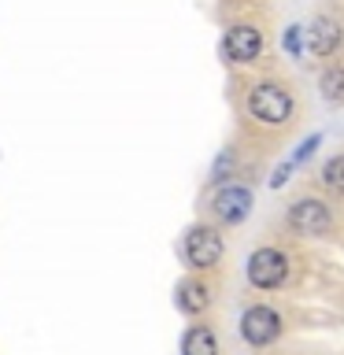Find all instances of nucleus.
<instances>
[{
  "label": "nucleus",
  "mask_w": 344,
  "mask_h": 355,
  "mask_svg": "<svg viewBox=\"0 0 344 355\" xmlns=\"http://www.w3.org/2000/svg\"><path fill=\"white\" fill-rule=\"evenodd\" d=\"M222 52H226V60L230 63H252V60H259V52H263V33L255 30V26H230L226 30V41H222Z\"/></svg>",
  "instance_id": "obj_7"
},
{
  "label": "nucleus",
  "mask_w": 344,
  "mask_h": 355,
  "mask_svg": "<svg viewBox=\"0 0 344 355\" xmlns=\"http://www.w3.org/2000/svg\"><path fill=\"white\" fill-rule=\"evenodd\" d=\"M341 44V26L333 19H315L307 30V49L315 55H333Z\"/></svg>",
  "instance_id": "obj_8"
},
{
  "label": "nucleus",
  "mask_w": 344,
  "mask_h": 355,
  "mask_svg": "<svg viewBox=\"0 0 344 355\" xmlns=\"http://www.w3.org/2000/svg\"><path fill=\"white\" fill-rule=\"evenodd\" d=\"M226 171H230V152H222V159L215 163V171H211V174H215V182H222V178H226Z\"/></svg>",
  "instance_id": "obj_15"
},
{
  "label": "nucleus",
  "mask_w": 344,
  "mask_h": 355,
  "mask_svg": "<svg viewBox=\"0 0 344 355\" xmlns=\"http://www.w3.org/2000/svg\"><path fill=\"white\" fill-rule=\"evenodd\" d=\"M289 226L296 233H304V237H322V233H329L333 215L322 200H296L289 207Z\"/></svg>",
  "instance_id": "obj_5"
},
{
  "label": "nucleus",
  "mask_w": 344,
  "mask_h": 355,
  "mask_svg": "<svg viewBox=\"0 0 344 355\" xmlns=\"http://www.w3.org/2000/svg\"><path fill=\"white\" fill-rule=\"evenodd\" d=\"M185 259L193 270H211L222 259V237L211 226H193L185 233Z\"/></svg>",
  "instance_id": "obj_4"
},
{
  "label": "nucleus",
  "mask_w": 344,
  "mask_h": 355,
  "mask_svg": "<svg viewBox=\"0 0 344 355\" xmlns=\"http://www.w3.org/2000/svg\"><path fill=\"white\" fill-rule=\"evenodd\" d=\"M285 52L293 55V60L304 55V26H289L285 30Z\"/></svg>",
  "instance_id": "obj_13"
},
{
  "label": "nucleus",
  "mask_w": 344,
  "mask_h": 355,
  "mask_svg": "<svg viewBox=\"0 0 344 355\" xmlns=\"http://www.w3.org/2000/svg\"><path fill=\"white\" fill-rule=\"evenodd\" d=\"M182 355H218V337L211 326H193L182 337Z\"/></svg>",
  "instance_id": "obj_9"
},
{
  "label": "nucleus",
  "mask_w": 344,
  "mask_h": 355,
  "mask_svg": "<svg viewBox=\"0 0 344 355\" xmlns=\"http://www.w3.org/2000/svg\"><path fill=\"white\" fill-rule=\"evenodd\" d=\"M218 222H226V226H237V222L248 218L252 211V189L248 185H222L215 193V204H211Z\"/></svg>",
  "instance_id": "obj_6"
},
{
  "label": "nucleus",
  "mask_w": 344,
  "mask_h": 355,
  "mask_svg": "<svg viewBox=\"0 0 344 355\" xmlns=\"http://www.w3.org/2000/svg\"><path fill=\"white\" fill-rule=\"evenodd\" d=\"M322 100H329V104H344V67H329L326 74H322Z\"/></svg>",
  "instance_id": "obj_11"
},
{
  "label": "nucleus",
  "mask_w": 344,
  "mask_h": 355,
  "mask_svg": "<svg viewBox=\"0 0 344 355\" xmlns=\"http://www.w3.org/2000/svg\"><path fill=\"white\" fill-rule=\"evenodd\" d=\"M207 304H211L207 285H200V282H182L178 285V307H182L185 315H204Z\"/></svg>",
  "instance_id": "obj_10"
},
{
  "label": "nucleus",
  "mask_w": 344,
  "mask_h": 355,
  "mask_svg": "<svg viewBox=\"0 0 344 355\" xmlns=\"http://www.w3.org/2000/svg\"><path fill=\"white\" fill-rule=\"evenodd\" d=\"M241 337L252 344V348H266L282 337V315L266 304H255L241 315Z\"/></svg>",
  "instance_id": "obj_2"
},
{
  "label": "nucleus",
  "mask_w": 344,
  "mask_h": 355,
  "mask_svg": "<svg viewBox=\"0 0 344 355\" xmlns=\"http://www.w3.org/2000/svg\"><path fill=\"white\" fill-rule=\"evenodd\" d=\"M322 182H326L333 193H344V152L333 155V159L322 166Z\"/></svg>",
  "instance_id": "obj_12"
},
{
  "label": "nucleus",
  "mask_w": 344,
  "mask_h": 355,
  "mask_svg": "<svg viewBox=\"0 0 344 355\" xmlns=\"http://www.w3.org/2000/svg\"><path fill=\"white\" fill-rule=\"evenodd\" d=\"M248 111L252 119H259L263 126H285L293 119V96L289 89H282L277 82H259L248 93Z\"/></svg>",
  "instance_id": "obj_1"
},
{
  "label": "nucleus",
  "mask_w": 344,
  "mask_h": 355,
  "mask_svg": "<svg viewBox=\"0 0 344 355\" xmlns=\"http://www.w3.org/2000/svg\"><path fill=\"white\" fill-rule=\"evenodd\" d=\"M318 144H322V133H311V137H307L304 144H300L296 152H293V166H300V163H307L311 155H315V148H318Z\"/></svg>",
  "instance_id": "obj_14"
},
{
  "label": "nucleus",
  "mask_w": 344,
  "mask_h": 355,
  "mask_svg": "<svg viewBox=\"0 0 344 355\" xmlns=\"http://www.w3.org/2000/svg\"><path fill=\"white\" fill-rule=\"evenodd\" d=\"M289 277V255L282 248H255L248 255V282L255 288H277Z\"/></svg>",
  "instance_id": "obj_3"
}]
</instances>
